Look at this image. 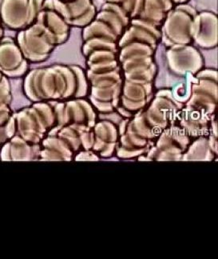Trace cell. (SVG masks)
Returning <instances> with one entry per match:
<instances>
[{
  "label": "cell",
  "mask_w": 218,
  "mask_h": 259,
  "mask_svg": "<svg viewBox=\"0 0 218 259\" xmlns=\"http://www.w3.org/2000/svg\"><path fill=\"white\" fill-rule=\"evenodd\" d=\"M4 27L3 26L2 23H1V20H0V41L2 40L3 38L4 37Z\"/></svg>",
  "instance_id": "5"
},
{
  "label": "cell",
  "mask_w": 218,
  "mask_h": 259,
  "mask_svg": "<svg viewBox=\"0 0 218 259\" xmlns=\"http://www.w3.org/2000/svg\"><path fill=\"white\" fill-rule=\"evenodd\" d=\"M45 0H0V20L4 28L22 31L35 22Z\"/></svg>",
  "instance_id": "2"
},
{
  "label": "cell",
  "mask_w": 218,
  "mask_h": 259,
  "mask_svg": "<svg viewBox=\"0 0 218 259\" xmlns=\"http://www.w3.org/2000/svg\"><path fill=\"white\" fill-rule=\"evenodd\" d=\"M15 38L30 63H43L59 45L55 34L38 17L30 27L18 31Z\"/></svg>",
  "instance_id": "1"
},
{
  "label": "cell",
  "mask_w": 218,
  "mask_h": 259,
  "mask_svg": "<svg viewBox=\"0 0 218 259\" xmlns=\"http://www.w3.org/2000/svg\"><path fill=\"white\" fill-rule=\"evenodd\" d=\"M4 76H5V75H4L2 73L0 72V82L3 80V78H4Z\"/></svg>",
  "instance_id": "6"
},
{
  "label": "cell",
  "mask_w": 218,
  "mask_h": 259,
  "mask_svg": "<svg viewBox=\"0 0 218 259\" xmlns=\"http://www.w3.org/2000/svg\"><path fill=\"white\" fill-rule=\"evenodd\" d=\"M62 1H65V2H68V1H71V0H62Z\"/></svg>",
  "instance_id": "7"
},
{
  "label": "cell",
  "mask_w": 218,
  "mask_h": 259,
  "mask_svg": "<svg viewBox=\"0 0 218 259\" xmlns=\"http://www.w3.org/2000/svg\"><path fill=\"white\" fill-rule=\"evenodd\" d=\"M29 66L15 38L4 36L0 41V72L8 78H19L28 72Z\"/></svg>",
  "instance_id": "4"
},
{
  "label": "cell",
  "mask_w": 218,
  "mask_h": 259,
  "mask_svg": "<svg viewBox=\"0 0 218 259\" xmlns=\"http://www.w3.org/2000/svg\"><path fill=\"white\" fill-rule=\"evenodd\" d=\"M43 8L55 10L70 27H85L96 16L92 0H45Z\"/></svg>",
  "instance_id": "3"
}]
</instances>
